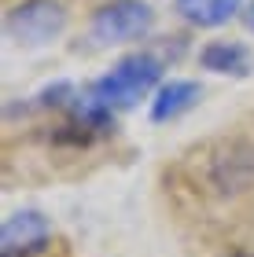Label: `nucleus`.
I'll return each instance as SVG.
<instances>
[{
	"label": "nucleus",
	"instance_id": "1",
	"mask_svg": "<svg viewBox=\"0 0 254 257\" xmlns=\"http://www.w3.org/2000/svg\"><path fill=\"white\" fill-rule=\"evenodd\" d=\"M158 77H162V63H158L155 55H147V52H133V55H125V59L114 63L111 74L100 77L89 92L103 107L125 110V107H133L136 99H144L147 92L158 85Z\"/></svg>",
	"mask_w": 254,
	"mask_h": 257
},
{
	"label": "nucleus",
	"instance_id": "2",
	"mask_svg": "<svg viewBox=\"0 0 254 257\" xmlns=\"http://www.w3.org/2000/svg\"><path fill=\"white\" fill-rule=\"evenodd\" d=\"M151 8L140 0H114V4L100 8L92 19V37L100 44H122V41H136L151 30Z\"/></svg>",
	"mask_w": 254,
	"mask_h": 257
},
{
	"label": "nucleus",
	"instance_id": "3",
	"mask_svg": "<svg viewBox=\"0 0 254 257\" xmlns=\"http://www.w3.org/2000/svg\"><path fill=\"white\" fill-rule=\"evenodd\" d=\"M66 26V11L55 0H26L8 11V33L19 44H48Z\"/></svg>",
	"mask_w": 254,
	"mask_h": 257
},
{
	"label": "nucleus",
	"instance_id": "4",
	"mask_svg": "<svg viewBox=\"0 0 254 257\" xmlns=\"http://www.w3.org/2000/svg\"><path fill=\"white\" fill-rule=\"evenodd\" d=\"M52 224L41 209H19L0 228V257H33L48 246Z\"/></svg>",
	"mask_w": 254,
	"mask_h": 257
},
{
	"label": "nucleus",
	"instance_id": "5",
	"mask_svg": "<svg viewBox=\"0 0 254 257\" xmlns=\"http://www.w3.org/2000/svg\"><path fill=\"white\" fill-rule=\"evenodd\" d=\"M203 88L195 85V81H170V85H162L155 92L151 99V121H173L181 118L184 110H192L195 103H199Z\"/></svg>",
	"mask_w": 254,
	"mask_h": 257
},
{
	"label": "nucleus",
	"instance_id": "6",
	"mask_svg": "<svg viewBox=\"0 0 254 257\" xmlns=\"http://www.w3.org/2000/svg\"><path fill=\"white\" fill-rule=\"evenodd\" d=\"M203 70H214V74H232V77H247L250 74V52L236 41H214L199 52Z\"/></svg>",
	"mask_w": 254,
	"mask_h": 257
},
{
	"label": "nucleus",
	"instance_id": "7",
	"mask_svg": "<svg viewBox=\"0 0 254 257\" xmlns=\"http://www.w3.org/2000/svg\"><path fill=\"white\" fill-rule=\"evenodd\" d=\"M243 0H177V11L192 26H221L239 11Z\"/></svg>",
	"mask_w": 254,
	"mask_h": 257
},
{
	"label": "nucleus",
	"instance_id": "8",
	"mask_svg": "<svg viewBox=\"0 0 254 257\" xmlns=\"http://www.w3.org/2000/svg\"><path fill=\"white\" fill-rule=\"evenodd\" d=\"M243 26H247V30L254 33V0H250V8L243 11Z\"/></svg>",
	"mask_w": 254,
	"mask_h": 257
},
{
	"label": "nucleus",
	"instance_id": "9",
	"mask_svg": "<svg viewBox=\"0 0 254 257\" xmlns=\"http://www.w3.org/2000/svg\"><path fill=\"white\" fill-rule=\"evenodd\" d=\"M225 257H254V253H243V250H236V253H225Z\"/></svg>",
	"mask_w": 254,
	"mask_h": 257
}]
</instances>
